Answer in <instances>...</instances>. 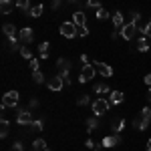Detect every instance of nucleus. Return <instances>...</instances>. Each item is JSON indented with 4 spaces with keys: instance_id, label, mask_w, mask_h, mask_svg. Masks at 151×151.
I'll list each match as a JSON object with an SVG mask.
<instances>
[{
    "instance_id": "9",
    "label": "nucleus",
    "mask_w": 151,
    "mask_h": 151,
    "mask_svg": "<svg viewBox=\"0 0 151 151\" xmlns=\"http://www.w3.org/2000/svg\"><path fill=\"white\" fill-rule=\"evenodd\" d=\"M47 87L50 89V91H60L63 87H65V81H63V77L58 75V77H50L47 81Z\"/></svg>"
},
{
    "instance_id": "35",
    "label": "nucleus",
    "mask_w": 151,
    "mask_h": 151,
    "mask_svg": "<svg viewBox=\"0 0 151 151\" xmlns=\"http://www.w3.org/2000/svg\"><path fill=\"white\" fill-rule=\"evenodd\" d=\"M28 65H30V70L36 73V70H38V58H30V60H28Z\"/></svg>"
},
{
    "instance_id": "14",
    "label": "nucleus",
    "mask_w": 151,
    "mask_h": 151,
    "mask_svg": "<svg viewBox=\"0 0 151 151\" xmlns=\"http://www.w3.org/2000/svg\"><path fill=\"white\" fill-rule=\"evenodd\" d=\"M93 93H97V95H105V93H113V91H111V89H109V85H107V83H97V85H95L93 87Z\"/></svg>"
},
{
    "instance_id": "13",
    "label": "nucleus",
    "mask_w": 151,
    "mask_h": 151,
    "mask_svg": "<svg viewBox=\"0 0 151 151\" xmlns=\"http://www.w3.org/2000/svg\"><path fill=\"white\" fill-rule=\"evenodd\" d=\"M73 22L77 24V26H85V22H87V16H85V12H83V10L73 12Z\"/></svg>"
},
{
    "instance_id": "43",
    "label": "nucleus",
    "mask_w": 151,
    "mask_h": 151,
    "mask_svg": "<svg viewBox=\"0 0 151 151\" xmlns=\"http://www.w3.org/2000/svg\"><path fill=\"white\" fill-rule=\"evenodd\" d=\"M145 85L151 87V75H145Z\"/></svg>"
},
{
    "instance_id": "1",
    "label": "nucleus",
    "mask_w": 151,
    "mask_h": 151,
    "mask_svg": "<svg viewBox=\"0 0 151 151\" xmlns=\"http://www.w3.org/2000/svg\"><path fill=\"white\" fill-rule=\"evenodd\" d=\"M18 101H20L18 91H8V93H4V97H2V111L14 109V107L18 105Z\"/></svg>"
},
{
    "instance_id": "41",
    "label": "nucleus",
    "mask_w": 151,
    "mask_h": 151,
    "mask_svg": "<svg viewBox=\"0 0 151 151\" xmlns=\"http://www.w3.org/2000/svg\"><path fill=\"white\" fill-rule=\"evenodd\" d=\"M85 145H87L89 149H95V141H93V139H89V141H87V143H85Z\"/></svg>"
},
{
    "instance_id": "16",
    "label": "nucleus",
    "mask_w": 151,
    "mask_h": 151,
    "mask_svg": "<svg viewBox=\"0 0 151 151\" xmlns=\"http://www.w3.org/2000/svg\"><path fill=\"white\" fill-rule=\"evenodd\" d=\"M32 149H35V151H50L45 139H35V141H32Z\"/></svg>"
},
{
    "instance_id": "27",
    "label": "nucleus",
    "mask_w": 151,
    "mask_h": 151,
    "mask_svg": "<svg viewBox=\"0 0 151 151\" xmlns=\"http://www.w3.org/2000/svg\"><path fill=\"white\" fill-rule=\"evenodd\" d=\"M131 22L137 28H141V12H131Z\"/></svg>"
},
{
    "instance_id": "46",
    "label": "nucleus",
    "mask_w": 151,
    "mask_h": 151,
    "mask_svg": "<svg viewBox=\"0 0 151 151\" xmlns=\"http://www.w3.org/2000/svg\"><path fill=\"white\" fill-rule=\"evenodd\" d=\"M69 2H70V4H75V2H77V0H69Z\"/></svg>"
},
{
    "instance_id": "30",
    "label": "nucleus",
    "mask_w": 151,
    "mask_h": 151,
    "mask_svg": "<svg viewBox=\"0 0 151 151\" xmlns=\"http://www.w3.org/2000/svg\"><path fill=\"white\" fill-rule=\"evenodd\" d=\"M32 79H35L36 85H42V83H45V75H42L40 70H36V73H32Z\"/></svg>"
},
{
    "instance_id": "4",
    "label": "nucleus",
    "mask_w": 151,
    "mask_h": 151,
    "mask_svg": "<svg viewBox=\"0 0 151 151\" xmlns=\"http://www.w3.org/2000/svg\"><path fill=\"white\" fill-rule=\"evenodd\" d=\"M58 30H60V35L65 36V38H75L77 36V24L75 22H63Z\"/></svg>"
},
{
    "instance_id": "23",
    "label": "nucleus",
    "mask_w": 151,
    "mask_h": 151,
    "mask_svg": "<svg viewBox=\"0 0 151 151\" xmlns=\"http://www.w3.org/2000/svg\"><path fill=\"white\" fill-rule=\"evenodd\" d=\"M42 10H45V6H42V4H35V6L30 8V12H28V14H30L32 18H38V16L42 14Z\"/></svg>"
},
{
    "instance_id": "29",
    "label": "nucleus",
    "mask_w": 151,
    "mask_h": 151,
    "mask_svg": "<svg viewBox=\"0 0 151 151\" xmlns=\"http://www.w3.org/2000/svg\"><path fill=\"white\" fill-rule=\"evenodd\" d=\"M20 55H22L24 58H28V60H30V58H32V50H30V47H28V45H22V48H20Z\"/></svg>"
},
{
    "instance_id": "37",
    "label": "nucleus",
    "mask_w": 151,
    "mask_h": 151,
    "mask_svg": "<svg viewBox=\"0 0 151 151\" xmlns=\"http://www.w3.org/2000/svg\"><path fill=\"white\" fill-rule=\"evenodd\" d=\"M87 4L91 8H101V0H87Z\"/></svg>"
},
{
    "instance_id": "15",
    "label": "nucleus",
    "mask_w": 151,
    "mask_h": 151,
    "mask_svg": "<svg viewBox=\"0 0 151 151\" xmlns=\"http://www.w3.org/2000/svg\"><path fill=\"white\" fill-rule=\"evenodd\" d=\"M109 101H111V105H119L125 101V95L121 93V91H113V93L109 95Z\"/></svg>"
},
{
    "instance_id": "31",
    "label": "nucleus",
    "mask_w": 151,
    "mask_h": 151,
    "mask_svg": "<svg viewBox=\"0 0 151 151\" xmlns=\"http://www.w3.org/2000/svg\"><path fill=\"white\" fill-rule=\"evenodd\" d=\"M97 18H99V20H107V18H109V12L105 10L103 6H101V8H97Z\"/></svg>"
},
{
    "instance_id": "7",
    "label": "nucleus",
    "mask_w": 151,
    "mask_h": 151,
    "mask_svg": "<svg viewBox=\"0 0 151 151\" xmlns=\"http://www.w3.org/2000/svg\"><path fill=\"white\" fill-rule=\"evenodd\" d=\"M97 73L101 75V77H113V67H109L107 63H101V60H95L93 63Z\"/></svg>"
},
{
    "instance_id": "22",
    "label": "nucleus",
    "mask_w": 151,
    "mask_h": 151,
    "mask_svg": "<svg viewBox=\"0 0 151 151\" xmlns=\"http://www.w3.org/2000/svg\"><path fill=\"white\" fill-rule=\"evenodd\" d=\"M149 42H151V40L147 38V36L141 35V38H139V47H137V48H139L141 52H147V50H149Z\"/></svg>"
},
{
    "instance_id": "33",
    "label": "nucleus",
    "mask_w": 151,
    "mask_h": 151,
    "mask_svg": "<svg viewBox=\"0 0 151 151\" xmlns=\"http://www.w3.org/2000/svg\"><path fill=\"white\" fill-rule=\"evenodd\" d=\"M77 103L81 105V107H85V105H89V103H91V99H89V95H81Z\"/></svg>"
},
{
    "instance_id": "36",
    "label": "nucleus",
    "mask_w": 151,
    "mask_h": 151,
    "mask_svg": "<svg viewBox=\"0 0 151 151\" xmlns=\"http://www.w3.org/2000/svg\"><path fill=\"white\" fill-rule=\"evenodd\" d=\"M12 151H24V145L20 141H14V143H12Z\"/></svg>"
},
{
    "instance_id": "20",
    "label": "nucleus",
    "mask_w": 151,
    "mask_h": 151,
    "mask_svg": "<svg viewBox=\"0 0 151 151\" xmlns=\"http://www.w3.org/2000/svg\"><path fill=\"white\" fill-rule=\"evenodd\" d=\"M0 10H2V14H10L12 12V0H0Z\"/></svg>"
},
{
    "instance_id": "26",
    "label": "nucleus",
    "mask_w": 151,
    "mask_h": 151,
    "mask_svg": "<svg viewBox=\"0 0 151 151\" xmlns=\"http://www.w3.org/2000/svg\"><path fill=\"white\" fill-rule=\"evenodd\" d=\"M57 67L60 70H70V63L67 60V58H58V60H57Z\"/></svg>"
},
{
    "instance_id": "40",
    "label": "nucleus",
    "mask_w": 151,
    "mask_h": 151,
    "mask_svg": "<svg viewBox=\"0 0 151 151\" xmlns=\"http://www.w3.org/2000/svg\"><path fill=\"white\" fill-rule=\"evenodd\" d=\"M58 6H60V0H52V10H58Z\"/></svg>"
},
{
    "instance_id": "34",
    "label": "nucleus",
    "mask_w": 151,
    "mask_h": 151,
    "mask_svg": "<svg viewBox=\"0 0 151 151\" xmlns=\"http://www.w3.org/2000/svg\"><path fill=\"white\" fill-rule=\"evenodd\" d=\"M87 35H89L87 26H77V36H87Z\"/></svg>"
},
{
    "instance_id": "32",
    "label": "nucleus",
    "mask_w": 151,
    "mask_h": 151,
    "mask_svg": "<svg viewBox=\"0 0 151 151\" xmlns=\"http://www.w3.org/2000/svg\"><path fill=\"white\" fill-rule=\"evenodd\" d=\"M111 127H113V131H115V133H119L121 129L125 127V121H123V119H121V121H115V123H113Z\"/></svg>"
},
{
    "instance_id": "2",
    "label": "nucleus",
    "mask_w": 151,
    "mask_h": 151,
    "mask_svg": "<svg viewBox=\"0 0 151 151\" xmlns=\"http://www.w3.org/2000/svg\"><path fill=\"white\" fill-rule=\"evenodd\" d=\"M111 107H113V105H111V101H107V99H97V101H93V103H91V109H93V113L97 117L105 115Z\"/></svg>"
},
{
    "instance_id": "3",
    "label": "nucleus",
    "mask_w": 151,
    "mask_h": 151,
    "mask_svg": "<svg viewBox=\"0 0 151 151\" xmlns=\"http://www.w3.org/2000/svg\"><path fill=\"white\" fill-rule=\"evenodd\" d=\"M93 77H97V69H95V65H93V63L83 65L81 75H79V83H89V81H93Z\"/></svg>"
},
{
    "instance_id": "28",
    "label": "nucleus",
    "mask_w": 151,
    "mask_h": 151,
    "mask_svg": "<svg viewBox=\"0 0 151 151\" xmlns=\"http://www.w3.org/2000/svg\"><path fill=\"white\" fill-rule=\"evenodd\" d=\"M133 127L137 129V131H145V129L149 127V125H145V123H143V121H141V117H137V119H135V121H133Z\"/></svg>"
},
{
    "instance_id": "10",
    "label": "nucleus",
    "mask_w": 151,
    "mask_h": 151,
    "mask_svg": "<svg viewBox=\"0 0 151 151\" xmlns=\"http://www.w3.org/2000/svg\"><path fill=\"white\" fill-rule=\"evenodd\" d=\"M119 141H121V137L115 133V135H107V137L101 141V145H103L105 149H111V147H117V145H119Z\"/></svg>"
},
{
    "instance_id": "6",
    "label": "nucleus",
    "mask_w": 151,
    "mask_h": 151,
    "mask_svg": "<svg viewBox=\"0 0 151 151\" xmlns=\"http://www.w3.org/2000/svg\"><path fill=\"white\" fill-rule=\"evenodd\" d=\"M16 123H18V125H30V123H32L30 109H20V111L16 113Z\"/></svg>"
},
{
    "instance_id": "12",
    "label": "nucleus",
    "mask_w": 151,
    "mask_h": 151,
    "mask_svg": "<svg viewBox=\"0 0 151 151\" xmlns=\"http://www.w3.org/2000/svg\"><path fill=\"white\" fill-rule=\"evenodd\" d=\"M111 20H113V26H115L117 30H121V28L125 26V18H123V12H113Z\"/></svg>"
},
{
    "instance_id": "5",
    "label": "nucleus",
    "mask_w": 151,
    "mask_h": 151,
    "mask_svg": "<svg viewBox=\"0 0 151 151\" xmlns=\"http://www.w3.org/2000/svg\"><path fill=\"white\" fill-rule=\"evenodd\" d=\"M137 30H139V28H137L133 22H127L123 28H121V36H123L125 40H133V38H135V35H137Z\"/></svg>"
},
{
    "instance_id": "17",
    "label": "nucleus",
    "mask_w": 151,
    "mask_h": 151,
    "mask_svg": "<svg viewBox=\"0 0 151 151\" xmlns=\"http://www.w3.org/2000/svg\"><path fill=\"white\" fill-rule=\"evenodd\" d=\"M48 47H50V45H48L47 40L38 45V55H40V60H47V58H48Z\"/></svg>"
},
{
    "instance_id": "11",
    "label": "nucleus",
    "mask_w": 151,
    "mask_h": 151,
    "mask_svg": "<svg viewBox=\"0 0 151 151\" xmlns=\"http://www.w3.org/2000/svg\"><path fill=\"white\" fill-rule=\"evenodd\" d=\"M2 32L8 36V40H12V38H18V30H16V26L10 22H6L4 26H2Z\"/></svg>"
},
{
    "instance_id": "8",
    "label": "nucleus",
    "mask_w": 151,
    "mask_h": 151,
    "mask_svg": "<svg viewBox=\"0 0 151 151\" xmlns=\"http://www.w3.org/2000/svg\"><path fill=\"white\" fill-rule=\"evenodd\" d=\"M32 28H30V26H26V28H20V30H18V38H20V42H22V45H30V42H32Z\"/></svg>"
},
{
    "instance_id": "42",
    "label": "nucleus",
    "mask_w": 151,
    "mask_h": 151,
    "mask_svg": "<svg viewBox=\"0 0 151 151\" xmlns=\"http://www.w3.org/2000/svg\"><path fill=\"white\" fill-rule=\"evenodd\" d=\"M36 107H38V101L32 99V101H30V109H36Z\"/></svg>"
},
{
    "instance_id": "19",
    "label": "nucleus",
    "mask_w": 151,
    "mask_h": 151,
    "mask_svg": "<svg viewBox=\"0 0 151 151\" xmlns=\"http://www.w3.org/2000/svg\"><path fill=\"white\" fill-rule=\"evenodd\" d=\"M0 125H2V131H0V137H2V139H6V137H8V127H10V121L2 117V121H0Z\"/></svg>"
},
{
    "instance_id": "21",
    "label": "nucleus",
    "mask_w": 151,
    "mask_h": 151,
    "mask_svg": "<svg viewBox=\"0 0 151 151\" xmlns=\"http://www.w3.org/2000/svg\"><path fill=\"white\" fill-rule=\"evenodd\" d=\"M139 117H141V121H143L145 125H149V121H151V109H149V107H143Z\"/></svg>"
},
{
    "instance_id": "18",
    "label": "nucleus",
    "mask_w": 151,
    "mask_h": 151,
    "mask_svg": "<svg viewBox=\"0 0 151 151\" xmlns=\"http://www.w3.org/2000/svg\"><path fill=\"white\" fill-rule=\"evenodd\" d=\"M16 8L28 14V12H30V8H32V6H30V0H16Z\"/></svg>"
},
{
    "instance_id": "47",
    "label": "nucleus",
    "mask_w": 151,
    "mask_h": 151,
    "mask_svg": "<svg viewBox=\"0 0 151 151\" xmlns=\"http://www.w3.org/2000/svg\"><path fill=\"white\" fill-rule=\"evenodd\" d=\"M93 151H101V149H93Z\"/></svg>"
},
{
    "instance_id": "38",
    "label": "nucleus",
    "mask_w": 151,
    "mask_h": 151,
    "mask_svg": "<svg viewBox=\"0 0 151 151\" xmlns=\"http://www.w3.org/2000/svg\"><path fill=\"white\" fill-rule=\"evenodd\" d=\"M81 63H83V65H89V57H87L85 52H83V55H81Z\"/></svg>"
},
{
    "instance_id": "39",
    "label": "nucleus",
    "mask_w": 151,
    "mask_h": 151,
    "mask_svg": "<svg viewBox=\"0 0 151 151\" xmlns=\"http://www.w3.org/2000/svg\"><path fill=\"white\" fill-rule=\"evenodd\" d=\"M119 35H121V30H117V28H115V30L111 32V40H115V38H117V36H119Z\"/></svg>"
},
{
    "instance_id": "44",
    "label": "nucleus",
    "mask_w": 151,
    "mask_h": 151,
    "mask_svg": "<svg viewBox=\"0 0 151 151\" xmlns=\"http://www.w3.org/2000/svg\"><path fill=\"white\" fill-rule=\"evenodd\" d=\"M147 101L151 103V87H149V91H147Z\"/></svg>"
},
{
    "instance_id": "45",
    "label": "nucleus",
    "mask_w": 151,
    "mask_h": 151,
    "mask_svg": "<svg viewBox=\"0 0 151 151\" xmlns=\"http://www.w3.org/2000/svg\"><path fill=\"white\" fill-rule=\"evenodd\" d=\"M147 151H151V139L147 141Z\"/></svg>"
},
{
    "instance_id": "25",
    "label": "nucleus",
    "mask_w": 151,
    "mask_h": 151,
    "mask_svg": "<svg viewBox=\"0 0 151 151\" xmlns=\"http://www.w3.org/2000/svg\"><path fill=\"white\" fill-rule=\"evenodd\" d=\"M97 127H99V121H97V119H93V117L87 119V131H89V133H93Z\"/></svg>"
},
{
    "instance_id": "24",
    "label": "nucleus",
    "mask_w": 151,
    "mask_h": 151,
    "mask_svg": "<svg viewBox=\"0 0 151 151\" xmlns=\"http://www.w3.org/2000/svg\"><path fill=\"white\" fill-rule=\"evenodd\" d=\"M42 129H45L42 119H32V123H30V131H42Z\"/></svg>"
}]
</instances>
